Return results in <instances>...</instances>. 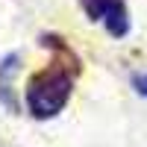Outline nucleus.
<instances>
[{
	"instance_id": "obj_3",
	"label": "nucleus",
	"mask_w": 147,
	"mask_h": 147,
	"mask_svg": "<svg viewBox=\"0 0 147 147\" xmlns=\"http://www.w3.org/2000/svg\"><path fill=\"white\" fill-rule=\"evenodd\" d=\"M132 88L141 97H147V74H136V77H132Z\"/></svg>"
},
{
	"instance_id": "obj_2",
	"label": "nucleus",
	"mask_w": 147,
	"mask_h": 147,
	"mask_svg": "<svg viewBox=\"0 0 147 147\" xmlns=\"http://www.w3.org/2000/svg\"><path fill=\"white\" fill-rule=\"evenodd\" d=\"M82 12L88 15L94 24L112 35V38H124L129 35V9L124 0H80Z\"/></svg>"
},
{
	"instance_id": "obj_1",
	"label": "nucleus",
	"mask_w": 147,
	"mask_h": 147,
	"mask_svg": "<svg viewBox=\"0 0 147 147\" xmlns=\"http://www.w3.org/2000/svg\"><path fill=\"white\" fill-rule=\"evenodd\" d=\"M44 47L53 53L50 65L44 71L32 74L27 82V91H24V103H27V112L38 121H50L56 118L71 100L74 82L80 77V59L74 56V50L65 44V38L59 35H44Z\"/></svg>"
}]
</instances>
